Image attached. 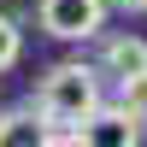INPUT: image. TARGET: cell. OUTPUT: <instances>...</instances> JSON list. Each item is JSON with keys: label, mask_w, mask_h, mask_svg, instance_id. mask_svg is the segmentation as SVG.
I'll use <instances>...</instances> for the list:
<instances>
[{"label": "cell", "mask_w": 147, "mask_h": 147, "mask_svg": "<svg viewBox=\"0 0 147 147\" xmlns=\"http://www.w3.org/2000/svg\"><path fill=\"white\" fill-rule=\"evenodd\" d=\"M106 6L112 0H35V24L53 41H94L106 30Z\"/></svg>", "instance_id": "7a4b0ae2"}, {"label": "cell", "mask_w": 147, "mask_h": 147, "mask_svg": "<svg viewBox=\"0 0 147 147\" xmlns=\"http://www.w3.org/2000/svg\"><path fill=\"white\" fill-rule=\"evenodd\" d=\"M136 112H141V124H147V88H141V94H136Z\"/></svg>", "instance_id": "ba28073f"}, {"label": "cell", "mask_w": 147, "mask_h": 147, "mask_svg": "<svg viewBox=\"0 0 147 147\" xmlns=\"http://www.w3.org/2000/svg\"><path fill=\"white\" fill-rule=\"evenodd\" d=\"M100 77L118 82L124 94H141V88H147V41H141V35H106V47H100Z\"/></svg>", "instance_id": "3957f363"}, {"label": "cell", "mask_w": 147, "mask_h": 147, "mask_svg": "<svg viewBox=\"0 0 147 147\" xmlns=\"http://www.w3.org/2000/svg\"><path fill=\"white\" fill-rule=\"evenodd\" d=\"M100 65H82V59H59V65H47L41 71V82H35V112H41V124L47 129H82L94 118V106L106 100V88H100Z\"/></svg>", "instance_id": "6da1fadb"}, {"label": "cell", "mask_w": 147, "mask_h": 147, "mask_svg": "<svg viewBox=\"0 0 147 147\" xmlns=\"http://www.w3.org/2000/svg\"><path fill=\"white\" fill-rule=\"evenodd\" d=\"M141 112H136V106H94V118H88V124H82V141H94V147H136L141 141Z\"/></svg>", "instance_id": "277c9868"}, {"label": "cell", "mask_w": 147, "mask_h": 147, "mask_svg": "<svg viewBox=\"0 0 147 147\" xmlns=\"http://www.w3.org/2000/svg\"><path fill=\"white\" fill-rule=\"evenodd\" d=\"M112 6H124V12H147V0H112Z\"/></svg>", "instance_id": "52a82bcc"}, {"label": "cell", "mask_w": 147, "mask_h": 147, "mask_svg": "<svg viewBox=\"0 0 147 147\" xmlns=\"http://www.w3.org/2000/svg\"><path fill=\"white\" fill-rule=\"evenodd\" d=\"M0 147H47V124L35 106H12L0 112Z\"/></svg>", "instance_id": "5b68a950"}, {"label": "cell", "mask_w": 147, "mask_h": 147, "mask_svg": "<svg viewBox=\"0 0 147 147\" xmlns=\"http://www.w3.org/2000/svg\"><path fill=\"white\" fill-rule=\"evenodd\" d=\"M18 59H24V30L6 18V12H0V77H6V71L18 65Z\"/></svg>", "instance_id": "8992f818"}]
</instances>
